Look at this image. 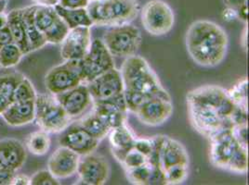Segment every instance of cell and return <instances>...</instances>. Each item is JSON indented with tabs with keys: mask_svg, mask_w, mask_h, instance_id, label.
<instances>
[{
	"mask_svg": "<svg viewBox=\"0 0 249 185\" xmlns=\"http://www.w3.org/2000/svg\"><path fill=\"white\" fill-rule=\"evenodd\" d=\"M185 44L194 62L203 67H215L227 55L229 38L226 31L217 23L200 20L190 25Z\"/></svg>",
	"mask_w": 249,
	"mask_h": 185,
	"instance_id": "6da1fadb",
	"label": "cell"
},
{
	"mask_svg": "<svg viewBox=\"0 0 249 185\" xmlns=\"http://www.w3.org/2000/svg\"><path fill=\"white\" fill-rule=\"evenodd\" d=\"M124 91L144 93L150 97L171 98L161 84L158 76L148 62L140 56H131L124 61L121 68Z\"/></svg>",
	"mask_w": 249,
	"mask_h": 185,
	"instance_id": "7a4b0ae2",
	"label": "cell"
},
{
	"mask_svg": "<svg viewBox=\"0 0 249 185\" xmlns=\"http://www.w3.org/2000/svg\"><path fill=\"white\" fill-rule=\"evenodd\" d=\"M210 161L218 169L245 174L249 167L248 149L244 148L226 129L210 139Z\"/></svg>",
	"mask_w": 249,
	"mask_h": 185,
	"instance_id": "3957f363",
	"label": "cell"
},
{
	"mask_svg": "<svg viewBox=\"0 0 249 185\" xmlns=\"http://www.w3.org/2000/svg\"><path fill=\"white\" fill-rule=\"evenodd\" d=\"M87 11L93 25L114 27L134 21L140 5L138 0H96L89 3Z\"/></svg>",
	"mask_w": 249,
	"mask_h": 185,
	"instance_id": "277c9868",
	"label": "cell"
},
{
	"mask_svg": "<svg viewBox=\"0 0 249 185\" xmlns=\"http://www.w3.org/2000/svg\"><path fill=\"white\" fill-rule=\"evenodd\" d=\"M35 104V119L42 131L53 134L61 133L70 125L72 118L66 113L55 95L36 94Z\"/></svg>",
	"mask_w": 249,
	"mask_h": 185,
	"instance_id": "5b68a950",
	"label": "cell"
},
{
	"mask_svg": "<svg viewBox=\"0 0 249 185\" xmlns=\"http://www.w3.org/2000/svg\"><path fill=\"white\" fill-rule=\"evenodd\" d=\"M103 42L113 57L128 58L141 47L142 32L130 23L110 27L105 31Z\"/></svg>",
	"mask_w": 249,
	"mask_h": 185,
	"instance_id": "8992f818",
	"label": "cell"
},
{
	"mask_svg": "<svg viewBox=\"0 0 249 185\" xmlns=\"http://www.w3.org/2000/svg\"><path fill=\"white\" fill-rule=\"evenodd\" d=\"M186 99L187 102L204 106L231 121L236 109L228 91L218 85H204L196 88L187 93Z\"/></svg>",
	"mask_w": 249,
	"mask_h": 185,
	"instance_id": "52a82bcc",
	"label": "cell"
},
{
	"mask_svg": "<svg viewBox=\"0 0 249 185\" xmlns=\"http://www.w3.org/2000/svg\"><path fill=\"white\" fill-rule=\"evenodd\" d=\"M78 64L82 82L86 84L114 68L113 56L101 39L91 42L87 54L78 61Z\"/></svg>",
	"mask_w": 249,
	"mask_h": 185,
	"instance_id": "ba28073f",
	"label": "cell"
},
{
	"mask_svg": "<svg viewBox=\"0 0 249 185\" xmlns=\"http://www.w3.org/2000/svg\"><path fill=\"white\" fill-rule=\"evenodd\" d=\"M175 22L172 9L162 0H151L142 10V23L149 33L160 36L171 31Z\"/></svg>",
	"mask_w": 249,
	"mask_h": 185,
	"instance_id": "9c48e42d",
	"label": "cell"
},
{
	"mask_svg": "<svg viewBox=\"0 0 249 185\" xmlns=\"http://www.w3.org/2000/svg\"><path fill=\"white\" fill-rule=\"evenodd\" d=\"M188 113L193 127L208 139L219 132L231 129L232 122L219 116L216 111L196 103L187 102Z\"/></svg>",
	"mask_w": 249,
	"mask_h": 185,
	"instance_id": "30bf717a",
	"label": "cell"
},
{
	"mask_svg": "<svg viewBox=\"0 0 249 185\" xmlns=\"http://www.w3.org/2000/svg\"><path fill=\"white\" fill-rule=\"evenodd\" d=\"M83 83L78 61H65L52 68L45 77V85L53 95L67 92Z\"/></svg>",
	"mask_w": 249,
	"mask_h": 185,
	"instance_id": "8fae6325",
	"label": "cell"
},
{
	"mask_svg": "<svg viewBox=\"0 0 249 185\" xmlns=\"http://www.w3.org/2000/svg\"><path fill=\"white\" fill-rule=\"evenodd\" d=\"M93 112L98 115L110 131L125 123L127 108L124 100V92L104 100L92 101Z\"/></svg>",
	"mask_w": 249,
	"mask_h": 185,
	"instance_id": "7c38bea8",
	"label": "cell"
},
{
	"mask_svg": "<svg viewBox=\"0 0 249 185\" xmlns=\"http://www.w3.org/2000/svg\"><path fill=\"white\" fill-rule=\"evenodd\" d=\"M76 172L82 185H103L108 181L111 169L104 156L91 153L79 161Z\"/></svg>",
	"mask_w": 249,
	"mask_h": 185,
	"instance_id": "4fadbf2b",
	"label": "cell"
},
{
	"mask_svg": "<svg viewBox=\"0 0 249 185\" xmlns=\"http://www.w3.org/2000/svg\"><path fill=\"white\" fill-rule=\"evenodd\" d=\"M61 44V55L64 61H80L91 44L90 27L82 26L69 30Z\"/></svg>",
	"mask_w": 249,
	"mask_h": 185,
	"instance_id": "5bb4252c",
	"label": "cell"
},
{
	"mask_svg": "<svg viewBox=\"0 0 249 185\" xmlns=\"http://www.w3.org/2000/svg\"><path fill=\"white\" fill-rule=\"evenodd\" d=\"M92 100H104L124 92V83L120 71L115 68L98 76L87 83Z\"/></svg>",
	"mask_w": 249,
	"mask_h": 185,
	"instance_id": "9a60e30c",
	"label": "cell"
},
{
	"mask_svg": "<svg viewBox=\"0 0 249 185\" xmlns=\"http://www.w3.org/2000/svg\"><path fill=\"white\" fill-rule=\"evenodd\" d=\"M173 112L171 98L156 96L142 104L135 114L138 119L148 126L165 123Z\"/></svg>",
	"mask_w": 249,
	"mask_h": 185,
	"instance_id": "2e32d148",
	"label": "cell"
},
{
	"mask_svg": "<svg viewBox=\"0 0 249 185\" xmlns=\"http://www.w3.org/2000/svg\"><path fill=\"white\" fill-rule=\"evenodd\" d=\"M59 139L61 146L69 148L79 155L91 154L99 146L100 141L88 134L78 123L69 125Z\"/></svg>",
	"mask_w": 249,
	"mask_h": 185,
	"instance_id": "e0dca14e",
	"label": "cell"
},
{
	"mask_svg": "<svg viewBox=\"0 0 249 185\" xmlns=\"http://www.w3.org/2000/svg\"><path fill=\"white\" fill-rule=\"evenodd\" d=\"M55 96L71 118L82 115L93 101L86 83H81L73 89Z\"/></svg>",
	"mask_w": 249,
	"mask_h": 185,
	"instance_id": "ac0fdd59",
	"label": "cell"
},
{
	"mask_svg": "<svg viewBox=\"0 0 249 185\" xmlns=\"http://www.w3.org/2000/svg\"><path fill=\"white\" fill-rule=\"evenodd\" d=\"M80 161V155L67 147L61 146L50 157L48 167L55 178L65 179L73 176Z\"/></svg>",
	"mask_w": 249,
	"mask_h": 185,
	"instance_id": "d6986e66",
	"label": "cell"
},
{
	"mask_svg": "<svg viewBox=\"0 0 249 185\" xmlns=\"http://www.w3.org/2000/svg\"><path fill=\"white\" fill-rule=\"evenodd\" d=\"M26 157V150L20 141L16 139L0 141V165L4 168L16 171L24 164Z\"/></svg>",
	"mask_w": 249,
	"mask_h": 185,
	"instance_id": "ffe728a7",
	"label": "cell"
},
{
	"mask_svg": "<svg viewBox=\"0 0 249 185\" xmlns=\"http://www.w3.org/2000/svg\"><path fill=\"white\" fill-rule=\"evenodd\" d=\"M35 100L11 103L1 114L4 121L12 127L31 123L36 118Z\"/></svg>",
	"mask_w": 249,
	"mask_h": 185,
	"instance_id": "44dd1931",
	"label": "cell"
},
{
	"mask_svg": "<svg viewBox=\"0 0 249 185\" xmlns=\"http://www.w3.org/2000/svg\"><path fill=\"white\" fill-rule=\"evenodd\" d=\"M108 134L113 155L122 163L125 154L134 147L136 138L125 123L112 129Z\"/></svg>",
	"mask_w": 249,
	"mask_h": 185,
	"instance_id": "7402d4cb",
	"label": "cell"
},
{
	"mask_svg": "<svg viewBox=\"0 0 249 185\" xmlns=\"http://www.w3.org/2000/svg\"><path fill=\"white\" fill-rule=\"evenodd\" d=\"M160 165L163 170L175 165L189 166V155L183 144L165 136L160 151Z\"/></svg>",
	"mask_w": 249,
	"mask_h": 185,
	"instance_id": "603a6c76",
	"label": "cell"
},
{
	"mask_svg": "<svg viewBox=\"0 0 249 185\" xmlns=\"http://www.w3.org/2000/svg\"><path fill=\"white\" fill-rule=\"evenodd\" d=\"M8 27L11 30L14 44L17 45L23 55H27L32 52L31 46L26 34L25 23L22 16V9L11 11L8 15Z\"/></svg>",
	"mask_w": 249,
	"mask_h": 185,
	"instance_id": "cb8c5ba5",
	"label": "cell"
},
{
	"mask_svg": "<svg viewBox=\"0 0 249 185\" xmlns=\"http://www.w3.org/2000/svg\"><path fill=\"white\" fill-rule=\"evenodd\" d=\"M36 7L37 4L22 9V16L25 23L26 34L29 40L32 51L40 49L47 44L43 33L38 30L35 23V12Z\"/></svg>",
	"mask_w": 249,
	"mask_h": 185,
	"instance_id": "d4e9b609",
	"label": "cell"
},
{
	"mask_svg": "<svg viewBox=\"0 0 249 185\" xmlns=\"http://www.w3.org/2000/svg\"><path fill=\"white\" fill-rule=\"evenodd\" d=\"M54 8L70 30L76 27H91L93 25L87 8L65 9L59 5H55Z\"/></svg>",
	"mask_w": 249,
	"mask_h": 185,
	"instance_id": "484cf974",
	"label": "cell"
},
{
	"mask_svg": "<svg viewBox=\"0 0 249 185\" xmlns=\"http://www.w3.org/2000/svg\"><path fill=\"white\" fill-rule=\"evenodd\" d=\"M24 78L25 76L21 72L10 70V68H2L0 71V93L12 103L15 90Z\"/></svg>",
	"mask_w": 249,
	"mask_h": 185,
	"instance_id": "4316f807",
	"label": "cell"
},
{
	"mask_svg": "<svg viewBox=\"0 0 249 185\" xmlns=\"http://www.w3.org/2000/svg\"><path fill=\"white\" fill-rule=\"evenodd\" d=\"M77 123L79 124L91 137H93L100 142L104 139L110 132V129L104 121L94 112L83 118Z\"/></svg>",
	"mask_w": 249,
	"mask_h": 185,
	"instance_id": "83f0119b",
	"label": "cell"
},
{
	"mask_svg": "<svg viewBox=\"0 0 249 185\" xmlns=\"http://www.w3.org/2000/svg\"><path fill=\"white\" fill-rule=\"evenodd\" d=\"M60 18L54 6L38 5L35 12V23L42 33L47 31Z\"/></svg>",
	"mask_w": 249,
	"mask_h": 185,
	"instance_id": "f1b7e54d",
	"label": "cell"
},
{
	"mask_svg": "<svg viewBox=\"0 0 249 185\" xmlns=\"http://www.w3.org/2000/svg\"><path fill=\"white\" fill-rule=\"evenodd\" d=\"M25 145L32 154L41 155L46 154L51 147V138L45 131L29 134L25 140Z\"/></svg>",
	"mask_w": 249,
	"mask_h": 185,
	"instance_id": "f546056e",
	"label": "cell"
},
{
	"mask_svg": "<svg viewBox=\"0 0 249 185\" xmlns=\"http://www.w3.org/2000/svg\"><path fill=\"white\" fill-rule=\"evenodd\" d=\"M22 54L20 47L14 43L0 48V66L2 68H11L21 62Z\"/></svg>",
	"mask_w": 249,
	"mask_h": 185,
	"instance_id": "4dcf8cb0",
	"label": "cell"
},
{
	"mask_svg": "<svg viewBox=\"0 0 249 185\" xmlns=\"http://www.w3.org/2000/svg\"><path fill=\"white\" fill-rule=\"evenodd\" d=\"M69 30L70 29L65 21L60 17L52 27L43 32V35L47 41V44H61L69 32Z\"/></svg>",
	"mask_w": 249,
	"mask_h": 185,
	"instance_id": "1f68e13d",
	"label": "cell"
},
{
	"mask_svg": "<svg viewBox=\"0 0 249 185\" xmlns=\"http://www.w3.org/2000/svg\"><path fill=\"white\" fill-rule=\"evenodd\" d=\"M248 84L249 82L245 78L239 81L231 90H229V95L234 105L244 110L248 111Z\"/></svg>",
	"mask_w": 249,
	"mask_h": 185,
	"instance_id": "d6a6232c",
	"label": "cell"
},
{
	"mask_svg": "<svg viewBox=\"0 0 249 185\" xmlns=\"http://www.w3.org/2000/svg\"><path fill=\"white\" fill-rule=\"evenodd\" d=\"M153 166L147 162L146 164L137 167L134 169L125 170V173L129 182L134 185H148Z\"/></svg>",
	"mask_w": 249,
	"mask_h": 185,
	"instance_id": "836d02e7",
	"label": "cell"
},
{
	"mask_svg": "<svg viewBox=\"0 0 249 185\" xmlns=\"http://www.w3.org/2000/svg\"><path fill=\"white\" fill-rule=\"evenodd\" d=\"M166 185H180L188 177L187 165H175L164 170Z\"/></svg>",
	"mask_w": 249,
	"mask_h": 185,
	"instance_id": "e575fe53",
	"label": "cell"
},
{
	"mask_svg": "<svg viewBox=\"0 0 249 185\" xmlns=\"http://www.w3.org/2000/svg\"><path fill=\"white\" fill-rule=\"evenodd\" d=\"M36 97V92L31 82L25 77L15 90L13 102H25L29 100H35Z\"/></svg>",
	"mask_w": 249,
	"mask_h": 185,
	"instance_id": "d590c367",
	"label": "cell"
},
{
	"mask_svg": "<svg viewBox=\"0 0 249 185\" xmlns=\"http://www.w3.org/2000/svg\"><path fill=\"white\" fill-rule=\"evenodd\" d=\"M148 162L147 157L142 153H140L134 147L128 151V153L125 154L124 160L121 164L123 165L124 170L134 169L137 167L142 166Z\"/></svg>",
	"mask_w": 249,
	"mask_h": 185,
	"instance_id": "8d00e7d4",
	"label": "cell"
},
{
	"mask_svg": "<svg viewBox=\"0 0 249 185\" xmlns=\"http://www.w3.org/2000/svg\"><path fill=\"white\" fill-rule=\"evenodd\" d=\"M33 185H61L57 178L51 173L50 170H40L31 178Z\"/></svg>",
	"mask_w": 249,
	"mask_h": 185,
	"instance_id": "74e56055",
	"label": "cell"
},
{
	"mask_svg": "<svg viewBox=\"0 0 249 185\" xmlns=\"http://www.w3.org/2000/svg\"><path fill=\"white\" fill-rule=\"evenodd\" d=\"M231 132L239 144L248 149V123L233 124Z\"/></svg>",
	"mask_w": 249,
	"mask_h": 185,
	"instance_id": "f35d334b",
	"label": "cell"
},
{
	"mask_svg": "<svg viewBox=\"0 0 249 185\" xmlns=\"http://www.w3.org/2000/svg\"><path fill=\"white\" fill-rule=\"evenodd\" d=\"M134 148L137 149L140 153H142L144 156H146L147 160H148V157L152 154L153 148H154L152 137L151 138H138V139H135Z\"/></svg>",
	"mask_w": 249,
	"mask_h": 185,
	"instance_id": "ab89813d",
	"label": "cell"
},
{
	"mask_svg": "<svg viewBox=\"0 0 249 185\" xmlns=\"http://www.w3.org/2000/svg\"><path fill=\"white\" fill-rule=\"evenodd\" d=\"M148 185H166L165 172L160 166H153Z\"/></svg>",
	"mask_w": 249,
	"mask_h": 185,
	"instance_id": "60d3db41",
	"label": "cell"
},
{
	"mask_svg": "<svg viewBox=\"0 0 249 185\" xmlns=\"http://www.w3.org/2000/svg\"><path fill=\"white\" fill-rule=\"evenodd\" d=\"M89 3L88 0H58L57 5L65 9H80L87 8Z\"/></svg>",
	"mask_w": 249,
	"mask_h": 185,
	"instance_id": "b9f144b4",
	"label": "cell"
},
{
	"mask_svg": "<svg viewBox=\"0 0 249 185\" xmlns=\"http://www.w3.org/2000/svg\"><path fill=\"white\" fill-rule=\"evenodd\" d=\"M15 171L0 165V185H11Z\"/></svg>",
	"mask_w": 249,
	"mask_h": 185,
	"instance_id": "7bdbcfd3",
	"label": "cell"
},
{
	"mask_svg": "<svg viewBox=\"0 0 249 185\" xmlns=\"http://www.w3.org/2000/svg\"><path fill=\"white\" fill-rule=\"evenodd\" d=\"M14 40L11 34V30L8 27V25H6L5 27H3L2 29H0V48L13 44Z\"/></svg>",
	"mask_w": 249,
	"mask_h": 185,
	"instance_id": "ee69618b",
	"label": "cell"
},
{
	"mask_svg": "<svg viewBox=\"0 0 249 185\" xmlns=\"http://www.w3.org/2000/svg\"><path fill=\"white\" fill-rule=\"evenodd\" d=\"M31 185V179L26 175H14L11 185Z\"/></svg>",
	"mask_w": 249,
	"mask_h": 185,
	"instance_id": "f6af8a7d",
	"label": "cell"
},
{
	"mask_svg": "<svg viewBox=\"0 0 249 185\" xmlns=\"http://www.w3.org/2000/svg\"><path fill=\"white\" fill-rule=\"evenodd\" d=\"M222 1L226 6V8L232 9L234 11H236L241 6L248 4V0H222Z\"/></svg>",
	"mask_w": 249,
	"mask_h": 185,
	"instance_id": "bcb514c9",
	"label": "cell"
},
{
	"mask_svg": "<svg viewBox=\"0 0 249 185\" xmlns=\"http://www.w3.org/2000/svg\"><path fill=\"white\" fill-rule=\"evenodd\" d=\"M11 104V101H10L8 98H6L3 94L0 93V115L3 113V112L8 108V107H9Z\"/></svg>",
	"mask_w": 249,
	"mask_h": 185,
	"instance_id": "7dc6e473",
	"label": "cell"
},
{
	"mask_svg": "<svg viewBox=\"0 0 249 185\" xmlns=\"http://www.w3.org/2000/svg\"><path fill=\"white\" fill-rule=\"evenodd\" d=\"M38 5H46V6H55L58 4V0H32Z\"/></svg>",
	"mask_w": 249,
	"mask_h": 185,
	"instance_id": "c3c4849f",
	"label": "cell"
},
{
	"mask_svg": "<svg viewBox=\"0 0 249 185\" xmlns=\"http://www.w3.org/2000/svg\"><path fill=\"white\" fill-rule=\"evenodd\" d=\"M8 23V18H7V15L2 12L0 13V29H2L3 27H5Z\"/></svg>",
	"mask_w": 249,
	"mask_h": 185,
	"instance_id": "681fc988",
	"label": "cell"
},
{
	"mask_svg": "<svg viewBox=\"0 0 249 185\" xmlns=\"http://www.w3.org/2000/svg\"><path fill=\"white\" fill-rule=\"evenodd\" d=\"M7 8V0H0V13L4 12Z\"/></svg>",
	"mask_w": 249,
	"mask_h": 185,
	"instance_id": "f907efd6",
	"label": "cell"
},
{
	"mask_svg": "<svg viewBox=\"0 0 249 185\" xmlns=\"http://www.w3.org/2000/svg\"><path fill=\"white\" fill-rule=\"evenodd\" d=\"M89 2H92V1H96V0H88Z\"/></svg>",
	"mask_w": 249,
	"mask_h": 185,
	"instance_id": "816d5d0a",
	"label": "cell"
}]
</instances>
